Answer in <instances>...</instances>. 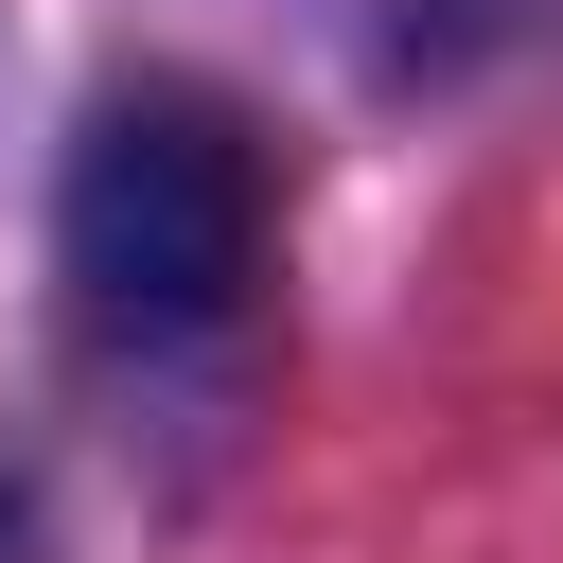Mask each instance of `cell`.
Segmentation results:
<instances>
[{
    "mask_svg": "<svg viewBox=\"0 0 563 563\" xmlns=\"http://www.w3.org/2000/svg\"><path fill=\"white\" fill-rule=\"evenodd\" d=\"M53 246H70V317H88V334L194 352V334H229L246 282H264V141H246L211 88H106L88 141H70Z\"/></svg>",
    "mask_w": 563,
    "mask_h": 563,
    "instance_id": "1",
    "label": "cell"
}]
</instances>
